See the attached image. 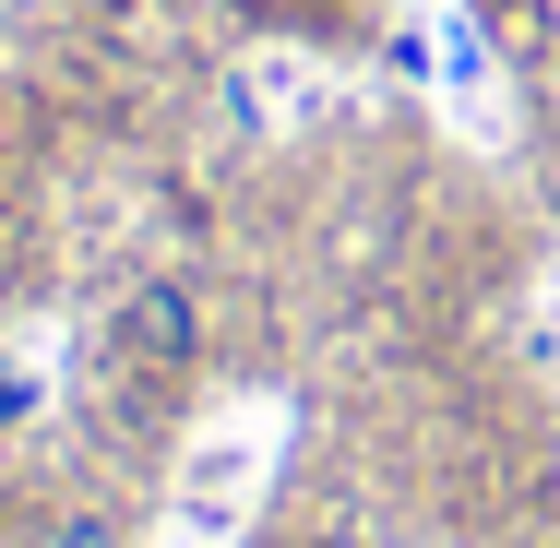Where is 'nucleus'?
Masks as SVG:
<instances>
[{"label":"nucleus","mask_w":560,"mask_h":548,"mask_svg":"<svg viewBox=\"0 0 560 548\" xmlns=\"http://www.w3.org/2000/svg\"><path fill=\"white\" fill-rule=\"evenodd\" d=\"M489 36H513V48H549V24H560V0H465Z\"/></svg>","instance_id":"7ed1b4c3"},{"label":"nucleus","mask_w":560,"mask_h":548,"mask_svg":"<svg viewBox=\"0 0 560 548\" xmlns=\"http://www.w3.org/2000/svg\"><path fill=\"white\" fill-rule=\"evenodd\" d=\"M108 358H119V370H155V382H167V370H191V358H203V287H191V275H167V263H155V275H131V287H119V311H108Z\"/></svg>","instance_id":"f257e3e1"},{"label":"nucleus","mask_w":560,"mask_h":548,"mask_svg":"<svg viewBox=\"0 0 560 548\" xmlns=\"http://www.w3.org/2000/svg\"><path fill=\"white\" fill-rule=\"evenodd\" d=\"M36 548H131V513H119V501H60Z\"/></svg>","instance_id":"f03ea898"},{"label":"nucleus","mask_w":560,"mask_h":548,"mask_svg":"<svg viewBox=\"0 0 560 548\" xmlns=\"http://www.w3.org/2000/svg\"><path fill=\"white\" fill-rule=\"evenodd\" d=\"M24 406H36V370H12V358H0V418H24Z\"/></svg>","instance_id":"39448f33"},{"label":"nucleus","mask_w":560,"mask_h":548,"mask_svg":"<svg viewBox=\"0 0 560 548\" xmlns=\"http://www.w3.org/2000/svg\"><path fill=\"white\" fill-rule=\"evenodd\" d=\"M299 548H382V537H370L358 513H323V525H311V537H299Z\"/></svg>","instance_id":"20e7f679"},{"label":"nucleus","mask_w":560,"mask_h":548,"mask_svg":"<svg viewBox=\"0 0 560 548\" xmlns=\"http://www.w3.org/2000/svg\"><path fill=\"white\" fill-rule=\"evenodd\" d=\"M549 179H560V108H549Z\"/></svg>","instance_id":"423d86ee"}]
</instances>
